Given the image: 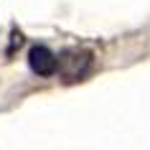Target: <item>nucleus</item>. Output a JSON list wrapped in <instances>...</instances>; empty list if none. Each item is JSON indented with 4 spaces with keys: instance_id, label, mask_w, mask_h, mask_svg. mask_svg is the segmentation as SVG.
<instances>
[{
    "instance_id": "nucleus-1",
    "label": "nucleus",
    "mask_w": 150,
    "mask_h": 150,
    "mask_svg": "<svg viewBox=\"0 0 150 150\" xmlns=\"http://www.w3.org/2000/svg\"><path fill=\"white\" fill-rule=\"evenodd\" d=\"M92 61H94V56L87 48H64L56 56V74L61 76L64 84H76L89 74Z\"/></svg>"
},
{
    "instance_id": "nucleus-2",
    "label": "nucleus",
    "mask_w": 150,
    "mask_h": 150,
    "mask_svg": "<svg viewBox=\"0 0 150 150\" xmlns=\"http://www.w3.org/2000/svg\"><path fill=\"white\" fill-rule=\"evenodd\" d=\"M28 66H31V71L36 76L48 79V76L56 74V54L48 46H43V43H36L28 51Z\"/></svg>"
},
{
    "instance_id": "nucleus-3",
    "label": "nucleus",
    "mask_w": 150,
    "mask_h": 150,
    "mask_svg": "<svg viewBox=\"0 0 150 150\" xmlns=\"http://www.w3.org/2000/svg\"><path fill=\"white\" fill-rule=\"evenodd\" d=\"M21 46H23V33L13 25V31H10V46H8V51H5V56L10 59V56L16 54V48H21Z\"/></svg>"
}]
</instances>
